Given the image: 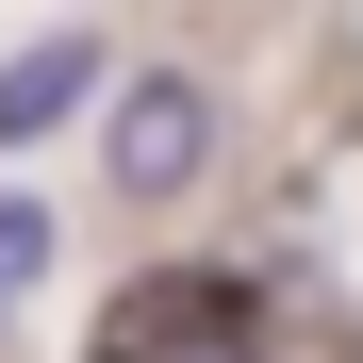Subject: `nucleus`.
<instances>
[{
    "mask_svg": "<svg viewBox=\"0 0 363 363\" xmlns=\"http://www.w3.org/2000/svg\"><path fill=\"white\" fill-rule=\"evenodd\" d=\"M99 99H116V33H33V50H0V149L83 133Z\"/></svg>",
    "mask_w": 363,
    "mask_h": 363,
    "instance_id": "obj_2",
    "label": "nucleus"
},
{
    "mask_svg": "<svg viewBox=\"0 0 363 363\" xmlns=\"http://www.w3.org/2000/svg\"><path fill=\"white\" fill-rule=\"evenodd\" d=\"M215 149H231V116H215V83L182 67V50H165V67H116V99H99V182H116V199H149V215L199 199Z\"/></svg>",
    "mask_w": 363,
    "mask_h": 363,
    "instance_id": "obj_1",
    "label": "nucleus"
},
{
    "mask_svg": "<svg viewBox=\"0 0 363 363\" xmlns=\"http://www.w3.org/2000/svg\"><path fill=\"white\" fill-rule=\"evenodd\" d=\"M0 330H17V297H0Z\"/></svg>",
    "mask_w": 363,
    "mask_h": 363,
    "instance_id": "obj_4",
    "label": "nucleus"
},
{
    "mask_svg": "<svg viewBox=\"0 0 363 363\" xmlns=\"http://www.w3.org/2000/svg\"><path fill=\"white\" fill-rule=\"evenodd\" d=\"M50 264H67V215H50L33 182H0V297H33Z\"/></svg>",
    "mask_w": 363,
    "mask_h": 363,
    "instance_id": "obj_3",
    "label": "nucleus"
}]
</instances>
